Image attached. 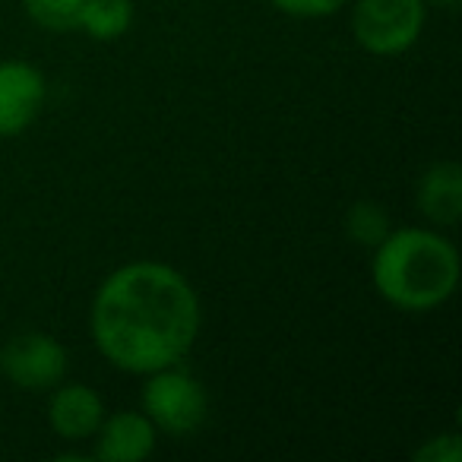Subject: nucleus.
Returning a JSON list of instances; mask_svg holds the SVG:
<instances>
[{"label": "nucleus", "instance_id": "5", "mask_svg": "<svg viewBox=\"0 0 462 462\" xmlns=\"http://www.w3.org/2000/svg\"><path fill=\"white\" fill-rule=\"evenodd\" d=\"M0 374L23 393H51L67 377V348L48 333H20L0 348Z\"/></svg>", "mask_w": 462, "mask_h": 462}, {"label": "nucleus", "instance_id": "7", "mask_svg": "<svg viewBox=\"0 0 462 462\" xmlns=\"http://www.w3.org/2000/svg\"><path fill=\"white\" fill-rule=\"evenodd\" d=\"M155 428L146 411L121 409L105 415L96 430V459L102 462H143L155 449Z\"/></svg>", "mask_w": 462, "mask_h": 462}, {"label": "nucleus", "instance_id": "10", "mask_svg": "<svg viewBox=\"0 0 462 462\" xmlns=\"http://www.w3.org/2000/svg\"><path fill=\"white\" fill-rule=\"evenodd\" d=\"M134 26V0H83L77 29L96 42H117Z\"/></svg>", "mask_w": 462, "mask_h": 462}, {"label": "nucleus", "instance_id": "11", "mask_svg": "<svg viewBox=\"0 0 462 462\" xmlns=\"http://www.w3.org/2000/svg\"><path fill=\"white\" fill-rule=\"evenodd\" d=\"M346 231L355 245L377 247L380 241L390 235V216L383 212V206L371 203V199H361V203H355L352 209H348Z\"/></svg>", "mask_w": 462, "mask_h": 462}, {"label": "nucleus", "instance_id": "15", "mask_svg": "<svg viewBox=\"0 0 462 462\" xmlns=\"http://www.w3.org/2000/svg\"><path fill=\"white\" fill-rule=\"evenodd\" d=\"M434 7H440V10H456L459 7V0H430Z\"/></svg>", "mask_w": 462, "mask_h": 462}, {"label": "nucleus", "instance_id": "13", "mask_svg": "<svg viewBox=\"0 0 462 462\" xmlns=\"http://www.w3.org/2000/svg\"><path fill=\"white\" fill-rule=\"evenodd\" d=\"M270 4L298 20H323V16L339 14L348 0H270Z\"/></svg>", "mask_w": 462, "mask_h": 462}, {"label": "nucleus", "instance_id": "3", "mask_svg": "<svg viewBox=\"0 0 462 462\" xmlns=\"http://www.w3.org/2000/svg\"><path fill=\"white\" fill-rule=\"evenodd\" d=\"M428 0H355L352 32L365 51L396 58L421 39Z\"/></svg>", "mask_w": 462, "mask_h": 462}, {"label": "nucleus", "instance_id": "6", "mask_svg": "<svg viewBox=\"0 0 462 462\" xmlns=\"http://www.w3.org/2000/svg\"><path fill=\"white\" fill-rule=\"evenodd\" d=\"M45 96L48 86L39 67L26 60H0V140L32 127Z\"/></svg>", "mask_w": 462, "mask_h": 462}, {"label": "nucleus", "instance_id": "12", "mask_svg": "<svg viewBox=\"0 0 462 462\" xmlns=\"http://www.w3.org/2000/svg\"><path fill=\"white\" fill-rule=\"evenodd\" d=\"M26 16L48 32H73L79 23L83 0H23Z\"/></svg>", "mask_w": 462, "mask_h": 462}, {"label": "nucleus", "instance_id": "2", "mask_svg": "<svg viewBox=\"0 0 462 462\" xmlns=\"http://www.w3.org/2000/svg\"><path fill=\"white\" fill-rule=\"evenodd\" d=\"M371 279L386 304L424 314L453 298L459 285V251L430 228H390L374 247Z\"/></svg>", "mask_w": 462, "mask_h": 462}, {"label": "nucleus", "instance_id": "4", "mask_svg": "<svg viewBox=\"0 0 462 462\" xmlns=\"http://www.w3.org/2000/svg\"><path fill=\"white\" fill-rule=\"evenodd\" d=\"M143 386V411L159 430L174 437L193 434L209 418V396L193 374L180 371L178 365L146 374Z\"/></svg>", "mask_w": 462, "mask_h": 462}, {"label": "nucleus", "instance_id": "8", "mask_svg": "<svg viewBox=\"0 0 462 462\" xmlns=\"http://www.w3.org/2000/svg\"><path fill=\"white\" fill-rule=\"evenodd\" d=\"M105 418V402L92 386L64 383L54 386L48 399V424L60 440H89Z\"/></svg>", "mask_w": 462, "mask_h": 462}, {"label": "nucleus", "instance_id": "1", "mask_svg": "<svg viewBox=\"0 0 462 462\" xmlns=\"http://www.w3.org/2000/svg\"><path fill=\"white\" fill-rule=\"evenodd\" d=\"M92 339L127 374H152L187 358L199 336V298L168 263L136 260L115 270L92 298Z\"/></svg>", "mask_w": 462, "mask_h": 462}, {"label": "nucleus", "instance_id": "9", "mask_svg": "<svg viewBox=\"0 0 462 462\" xmlns=\"http://www.w3.org/2000/svg\"><path fill=\"white\" fill-rule=\"evenodd\" d=\"M418 209L434 225H456L462 218V168L447 159L430 165L418 180Z\"/></svg>", "mask_w": 462, "mask_h": 462}, {"label": "nucleus", "instance_id": "14", "mask_svg": "<svg viewBox=\"0 0 462 462\" xmlns=\"http://www.w3.org/2000/svg\"><path fill=\"white\" fill-rule=\"evenodd\" d=\"M418 462H459L462 459V440L459 434H440V437H430L421 449L415 453Z\"/></svg>", "mask_w": 462, "mask_h": 462}]
</instances>
